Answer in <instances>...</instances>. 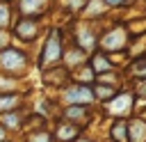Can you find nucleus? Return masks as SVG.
Returning a JSON list of instances; mask_svg holds the SVG:
<instances>
[{
  "label": "nucleus",
  "instance_id": "1",
  "mask_svg": "<svg viewBox=\"0 0 146 142\" xmlns=\"http://www.w3.org/2000/svg\"><path fill=\"white\" fill-rule=\"evenodd\" d=\"M0 66L5 71H18L25 66V55L16 48H5L0 53Z\"/></svg>",
  "mask_w": 146,
  "mask_h": 142
},
{
  "label": "nucleus",
  "instance_id": "2",
  "mask_svg": "<svg viewBox=\"0 0 146 142\" xmlns=\"http://www.w3.org/2000/svg\"><path fill=\"white\" fill-rule=\"evenodd\" d=\"M123 46H125V32H123V27H114L103 39V48H107V50H121Z\"/></svg>",
  "mask_w": 146,
  "mask_h": 142
},
{
  "label": "nucleus",
  "instance_id": "3",
  "mask_svg": "<svg viewBox=\"0 0 146 142\" xmlns=\"http://www.w3.org/2000/svg\"><path fill=\"white\" fill-rule=\"evenodd\" d=\"M59 55H62V50H59V34H57V32H52V34H50V39H48V44H46V50H43L41 64L55 62V60H59Z\"/></svg>",
  "mask_w": 146,
  "mask_h": 142
},
{
  "label": "nucleus",
  "instance_id": "4",
  "mask_svg": "<svg viewBox=\"0 0 146 142\" xmlns=\"http://www.w3.org/2000/svg\"><path fill=\"white\" fill-rule=\"evenodd\" d=\"M66 98H68L71 103H75V105H84V103H89V101L94 98V94H91L89 87L78 85V87H71V89L66 92Z\"/></svg>",
  "mask_w": 146,
  "mask_h": 142
},
{
  "label": "nucleus",
  "instance_id": "5",
  "mask_svg": "<svg viewBox=\"0 0 146 142\" xmlns=\"http://www.w3.org/2000/svg\"><path fill=\"white\" fill-rule=\"evenodd\" d=\"M128 131H130L132 142H144V140H146V124H144L141 119L130 121V124H128Z\"/></svg>",
  "mask_w": 146,
  "mask_h": 142
},
{
  "label": "nucleus",
  "instance_id": "6",
  "mask_svg": "<svg viewBox=\"0 0 146 142\" xmlns=\"http://www.w3.org/2000/svg\"><path fill=\"white\" fill-rule=\"evenodd\" d=\"M16 32H18L23 39H32V37L36 34V25H34L32 21H21V23L16 25Z\"/></svg>",
  "mask_w": 146,
  "mask_h": 142
},
{
  "label": "nucleus",
  "instance_id": "7",
  "mask_svg": "<svg viewBox=\"0 0 146 142\" xmlns=\"http://www.w3.org/2000/svg\"><path fill=\"white\" fill-rule=\"evenodd\" d=\"M43 0H21V9L23 14H36V9H41Z\"/></svg>",
  "mask_w": 146,
  "mask_h": 142
},
{
  "label": "nucleus",
  "instance_id": "8",
  "mask_svg": "<svg viewBox=\"0 0 146 142\" xmlns=\"http://www.w3.org/2000/svg\"><path fill=\"white\" fill-rule=\"evenodd\" d=\"M18 105V98L16 96H0V110H11Z\"/></svg>",
  "mask_w": 146,
  "mask_h": 142
},
{
  "label": "nucleus",
  "instance_id": "9",
  "mask_svg": "<svg viewBox=\"0 0 146 142\" xmlns=\"http://www.w3.org/2000/svg\"><path fill=\"white\" fill-rule=\"evenodd\" d=\"M128 105H130V96H119V98H116L112 105H107V108L114 112V110H123V108H128Z\"/></svg>",
  "mask_w": 146,
  "mask_h": 142
},
{
  "label": "nucleus",
  "instance_id": "10",
  "mask_svg": "<svg viewBox=\"0 0 146 142\" xmlns=\"http://www.w3.org/2000/svg\"><path fill=\"white\" fill-rule=\"evenodd\" d=\"M94 64H96V66H94L96 71H107V69H110V62H107V60H103L100 55H98V57L94 60Z\"/></svg>",
  "mask_w": 146,
  "mask_h": 142
},
{
  "label": "nucleus",
  "instance_id": "11",
  "mask_svg": "<svg viewBox=\"0 0 146 142\" xmlns=\"http://www.w3.org/2000/svg\"><path fill=\"white\" fill-rule=\"evenodd\" d=\"M7 18H9V9H7L5 2H0V27L7 25Z\"/></svg>",
  "mask_w": 146,
  "mask_h": 142
},
{
  "label": "nucleus",
  "instance_id": "12",
  "mask_svg": "<svg viewBox=\"0 0 146 142\" xmlns=\"http://www.w3.org/2000/svg\"><path fill=\"white\" fill-rule=\"evenodd\" d=\"M57 135L59 137H71V135H75V128H59Z\"/></svg>",
  "mask_w": 146,
  "mask_h": 142
},
{
  "label": "nucleus",
  "instance_id": "13",
  "mask_svg": "<svg viewBox=\"0 0 146 142\" xmlns=\"http://www.w3.org/2000/svg\"><path fill=\"white\" fill-rule=\"evenodd\" d=\"M66 115H68V117H82V110H80V108H68Z\"/></svg>",
  "mask_w": 146,
  "mask_h": 142
},
{
  "label": "nucleus",
  "instance_id": "14",
  "mask_svg": "<svg viewBox=\"0 0 146 142\" xmlns=\"http://www.w3.org/2000/svg\"><path fill=\"white\" fill-rule=\"evenodd\" d=\"M107 5H123V2H128V0H105Z\"/></svg>",
  "mask_w": 146,
  "mask_h": 142
},
{
  "label": "nucleus",
  "instance_id": "15",
  "mask_svg": "<svg viewBox=\"0 0 146 142\" xmlns=\"http://www.w3.org/2000/svg\"><path fill=\"white\" fill-rule=\"evenodd\" d=\"M7 124H9V126H16V117L9 115V117H7Z\"/></svg>",
  "mask_w": 146,
  "mask_h": 142
},
{
  "label": "nucleus",
  "instance_id": "16",
  "mask_svg": "<svg viewBox=\"0 0 146 142\" xmlns=\"http://www.w3.org/2000/svg\"><path fill=\"white\" fill-rule=\"evenodd\" d=\"M0 140H2V131H0Z\"/></svg>",
  "mask_w": 146,
  "mask_h": 142
}]
</instances>
